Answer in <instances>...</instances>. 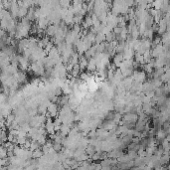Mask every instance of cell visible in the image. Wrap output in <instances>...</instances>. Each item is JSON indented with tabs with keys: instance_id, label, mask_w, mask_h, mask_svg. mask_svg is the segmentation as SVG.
<instances>
[{
	"instance_id": "obj_1",
	"label": "cell",
	"mask_w": 170,
	"mask_h": 170,
	"mask_svg": "<svg viewBox=\"0 0 170 170\" xmlns=\"http://www.w3.org/2000/svg\"><path fill=\"white\" fill-rule=\"evenodd\" d=\"M131 77H132V79H133V81H136L139 83H143L145 80L147 79L146 73H145L143 70H134Z\"/></svg>"
},
{
	"instance_id": "obj_2",
	"label": "cell",
	"mask_w": 170,
	"mask_h": 170,
	"mask_svg": "<svg viewBox=\"0 0 170 170\" xmlns=\"http://www.w3.org/2000/svg\"><path fill=\"white\" fill-rule=\"evenodd\" d=\"M59 109H60V107L58 106L57 104L55 103H49L48 106H47V113L50 116L52 119H54V117H56L59 113Z\"/></svg>"
},
{
	"instance_id": "obj_3",
	"label": "cell",
	"mask_w": 170,
	"mask_h": 170,
	"mask_svg": "<svg viewBox=\"0 0 170 170\" xmlns=\"http://www.w3.org/2000/svg\"><path fill=\"white\" fill-rule=\"evenodd\" d=\"M13 76L19 84H23V83H25L27 80V76H26L25 72H24V71H21V70H18L17 73L14 74Z\"/></svg>"
},
{
	"instance_id": "obj_4",
	"label": "cell",
	"mask_w": 170,
	"mask_h": 170,
	"mask_svg": "<svg viewBox=\"0 0 170 170\" xmlns=\"http://www.w3.org/2000/svg\"><path fill=\"white\" fill-rule=\"evenodd\" d=\"M134 50L131 48H126L125 49V51L122 52V56H123V60H130V59H133L134 57Z\"/></svg>"
},
{
	"instance_id": "obj_5",
	"label": "cell",
	"mask_w": 170,
	"mask_h": 170,
	"mask_svg": "<svg viewBox=\"0 0 170 170\" xmlns=\"http://www.w3.org/2000/svg\"><path fill=\"white\" fill-rule=\"evenodd\" d=\"M88 59H86L84 56H80L79 58V62H78V65H79V67H80V69H81V71H84L86 70V66H88Z\"/></svg>"
},
{
	"instance_id": "obj_6",
	"label": "cell",
	"mask_w": 170,
	"mask_h": 170,
	"mask_svg": "<svg viewBox=\"0 0 170 170\" xmlns=\"http://www.w3.org/2000/svg\"><path fill=\"white\" fill-rule=\"evenodd\" d=\"M19 5V9H18V18L21 19V18L25 17L27 15V12H28V8L25 7V6L21 5V4H18Z\"/></svg>"
},
{
	"instance_id": "obj_7",
	"label": "cell",
	"mask_w": 170,
	"mask_h": 170,
	"mask_svg": "<svg viewBox=\"0 0 170 170\" xmlns=\"http://www.w3.org/2000/svg\"><path fill=\"white\" fill-rule=\"evenodd\" d=\"M106 41V35L103 33H97L95 37V44H101Z\"/></svg>"
},
{
	"instance_id": "obj_8",
	"label": "cell",
	"mask_w": 170,
	"mask_h": 170,
	"mask_svg": "<svg viewBox=\"0 0 170 170\" xmlns=\"http://www.w3.org/2000/svg\"><path fill=\"white\" fill-rule=\"evenodd\" d=\"M70 125H64V123H62L61 126H60V129H59V131L61 132L62 134L64 135V136H67L68 133H69V131H70Z\"/></svg>"
},
{
	"instance_id": "obj_9",
	"label": "cell",
	"mask_w": 170,
	"mask_h": 170,
	"mask_svg": "<svg viewBox=\"0 0 170 170\" xmlns=\"http://www.w3.org/2000/svg\"><path fill=\"white\" fill-rule=\"evenodd\" d=\"M81 72H82V71H81V69H80L79 65L76 64V65H74V66H73V69L70 72V75H72V77H79L80 73H81Z\"/></svg>"
},
{
	"instance_id": "obj_10",
	"label": "cell",
	"mask_w": 170,
	"mask_h": 170,
	"mask_svg": "<svg viewBox=\"0 0 170 170\" xmlns=\"http://www.w3.org/2000/svg\"><path fill=\"white\" fill-rule=\"evenodd\" d=\"M8 155V150L4 145H0V158H5Z\"/></svg>"
},
{
	"instance_id": "obj_11",
	"label": "cell",
	"mask_w": 170,
	"mask_h": 170,
	"mask_svg": "<svg viewBox=\"0 0 170 170\" xmlns=\"http://www.w3.org/2000/svg\"><path fill=\"white\" fill-rule=\"evenodd\" d=\"M41 147V145L39 144V142L37 140H31V143H30V147L29 149L31 151H34L35 149H38V148Z\"/></svg>"
},
{
	"instance_id": "obj_12",
	"label": "cell",
	"mask_w": 170,
	"mask_h": 170,
	"mask_svg": "<svg viewBox=\"0 0 170 170\" xmlns=\"http://www.w3.org/2000/svg\"><path fill=\"white\" fill-rule=\"evenodd\" d=\"M43 155V151L41 150V148H38V149H35L32 151V158H40Z\"/></svg>"
},
{
	"instance_id": "obj_13",
	"label": "cell",
	"mask_w": 170,
	"mask_h": 170,
	"mask_svg": "<svg viewBox=\"0 0 170 170\" xmlns=\"http://www.w3.org/2000/svg\"><path fill=\"white\" fill-rule=\"evenodd\" d=\"M142 56H143L144 63H148L150 59L152 58V56H151V51L150 50H146L143 54H142Z\"/></svg>"
},
{
	"instance_id": "obj_14",
	"label": "cell",
	"mask_w": 170,
	"mask_h": 170,
	"mask_svg": "<svg viewBox=\"0 0 170 170\" xmlns=\"http://www.w3.org/2000/svg\"><path fill=\"white\" fill-rule=\"evenodd\" d=\"M72 3V0H59V4L62 8H68Z\"/></svg>"
},
{
	"instance_id": "obj_15",
	"label": "cell",
	"mask_w": 170,
	"mask_h": 170,
	"mask_svg": "<svg viewBox=\"0 0 170 170\" xmlns=\"http://www.w3.org/2000/svg\"><path fill=\"white\" fill-rule=\"evenodd\" d=\"M113 40H116V34H114L113 31L106 34V41L107 42H112Z\"/></svg>"
},
{
	"instance_id": "obj_16",
	"label": "cell",
	"mask_w": 170,
	"mask_h": 170,
	"mask_svg": "<svg viewBox=\"0 0 170 170\" xmlns=\"http://www.w3.org/2000/svg\"><path fill=\"white\" fill-rule=\"evenodd\" d=\"M52 148L56 151V152H60L62 150V148H63V145L61 143H59V142H55L53 141V143H52Z\"/></svg>"
},
{
	"instance_id": "obj_17",
	"label": "cell",
	"mask_w": 170,
	"mask_h": 170,
	"mask_svg": "<svg viewBox=\"0 0 170 170\" xmlns=\"http://www.w3.org/2000/svg\"><path fill=\"white\" fill-rule=\"evenodd\" d=\"M128 155L129 157V159L130 160H134L136 157L138 156V154L136 151H132V150H128Z\"/></svg>"
},
{
	"instance_id": "obj_18",
	"label": "cell",
	"mask_w": 170,
	"mask_h": 170,
	"mask_svg": "<svg viewBox=\"0 0 170 170\" xmlns=\"http://www.w3.org/2000/svg\"><path fill=\"white\" fill-rule=\"evenodd\" d=\"M1 144H2V143H1V142H0V145H1Z\"/></svg>"
},
{
	"instance_id": "obj_19",
	"label": "cell",
	"mask_w": 170,
	"mask_h": 170,
	"mask_svg": "<svg viewBox=\"0 0 170 170\" xmlns=\"http://www.w3.org/2000/svg\"><path fill=\"white\" fill-rule=\"evenodd\" d=\"M0 70H1V68H0Z\"/></svg>"
}]
</instances>
